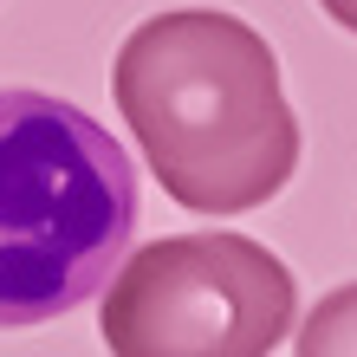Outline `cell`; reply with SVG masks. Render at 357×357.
<instances>
[{
	"instance_id": "6da1fadb",
	"label": "cell",
	"mask_w": 357,
	"mask_h": 357,
	"mask_svg": "<svg viewBox=\"0 0 357 357\" xmlns=\"http://www.w3.org/2000/svg\"><path fill=\"white\" fill-rule=\"evenodd\" d=\"M111 104L188 215L266 208L299 169V117L266 33L221 7H169L123 33Z\"/></svg>"
},
{
	"instance_id": "7a4b0ae2",
	"label": "cell",
	"mask_w": 357,
	"mask_h": 357,
	"mask_svg": "<svg viewBox=\"0 0 357 357\" xmlns=\"http://www.w3.org/2000/svg\"><path fill=\"white\" fill-rule=\"evenodd\" d=\"M137 241L123 143L52 91H0V331L66 319Z\"/></svg>"
},
{
	"instance_id": "3957f363",
	"label": "cell",
	"mask_w": 357,
	"mask_h": 357,
	"mask_svg": "<svg viewBox=\"0 0 357 357\" xmlns=\"http://www.w3.org/2000/svg\"><path fill=\"white\" fill-rule=\"evenodd\" d=\"M299 319L292 266L247 234H169L104 280L111 357H273Z\"/></svg>"
},
{
	"instance_id": "277c9868",
	"label": "cell",
	"mask_w": 357,
	"mask_h": 357,
	"mask_svg": "<svg viewBox=\"0 0 357 357\" xmlns=\"http://www.w3.org/2000/svg\"><path fill=\"white\" fill-rule=\"evenodd\" d=\"M292 357H357V280L338 286V292H325V299L299 319Z\"/></svg>"
},
{
	"instance_id": "5b68a950",
	"label": "cell",
	"mask_w": 357,
	"mask_h": 357,
	"mask_svg": "<svg viewBox=\"0 0 357 357\" xmlns=\"http://www.w3.org/2000/svg\"><path fill=\"white\" fill-rule=\"evenodd\" d=\"M319 13L331 20V26H344V33H357V0H319Z\"/></svg>"
}]
</instances>
